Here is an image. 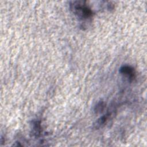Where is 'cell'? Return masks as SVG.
Returning <instances> with one entry per match:
<instances>
[{
  "instance_id": "cell-1",
  "label": "cell",
  "mask_w": 147,
  "mask_h": 147,
  "mask_svg": "<svg viewBox=\"0 0 147 147\" xmlns=\"http://www.w3.org/2000/svg\"><path fill=\"white\" fill-rule=\"evenodd\" d=\"M71 9L74 13L77 15L78 18L82 20H87L92 17V11L91 9L83 1H75L71 5Z\"/></svg>"
},
{
  "instance_id": "cell-2",
  "label": "cell",
  "mask_w": 147,
  "mask_h": 147,
  "mask_svg": "<svg viewBox=\"0 0 147 147\" xmlns=\"http://www.w3.org/2000/svg\"><path fill=\"white\" fill-rule=\"evenodd\" d=\"M119 72L126 76L130 81L133 80L135 78L134 69L130 65H125L122 66L119 69Z\"/></svg>"
},
{
  "instance_id": "cell-3",
  "label": "cell",
  "mask_w": 147,
  "mask_h": 147,
  "mask_svg": "<svg viewBox=\"0 0 147 147\" xmlns=\"http://www.w3.org/2000/svg\"><path fill=\"white\" fill-rule=\"evenodd\" d=\"M110 115V113H107L106 114L103 115L100 118H99L96 122V123L94 124V126L96 129H98L100 127H102L103 125H104L107 121V120L109 118V117Z\"/></svg>"
},
{
  "instance_id": "cell-4",
  "label": "cell",
  "mask_w": 147,
  "mask_h": 147,
  "mask_svg": "<svg viewBox=\"0 0 147 147\" xmlns=\"http://www.w3.org/2000/svg\"><path fill=\"white\" fill-rule=\"evenodd\" d=\"M105 107V102L103 101H100L95 106L94 110H95V113H101L103 111Z\"/></svg>"
},
{
  "instance_id": "cell-5",
  "label": "cell",
  "mask_w": 147,
  "mask_h": 147,
  "mask_svg": "<svg viewBox=\"0 0 147 147\" xmlns=\"http://www.w3.org/2000/svg\"><path fill=\"white\" fill-rule=\"evenodd\" d=\"M34 134L36 135V136H38V134H40V130H41V126H40V125L38 122H36V123H34Z\"/></svg>"
}]
</instances>
